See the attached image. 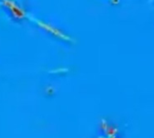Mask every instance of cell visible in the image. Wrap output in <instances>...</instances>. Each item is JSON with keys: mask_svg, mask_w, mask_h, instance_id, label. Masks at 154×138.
<instances>
[{"mask_svg": "<svg viewBox=\"0 0 154 138\" xmlns=\"http://www.w3.org/2000/svg\"><path fill=\"white\" fill-rule=\"evenodd\" d=\"M3 4L5 6L6 10H8V13H10L11 17L14 21H23L25 19L26 17L25 12L20 6H18L14 2L11 0H4Z\"/></svg>", "mask_w": 154, "mask_h": 138, "instance_id": "cell-1", "label": "cell"}, {"mask_svg": "<svg viewBox=\"0 0 154 138\" xmlns=\"http://www.w3.org/2000/svg\"><path fill=\"white\" fill-rule=\"evenodd\" d=\"M106 132L107 136L110 137H114L117 133V129L115 128L114 127H107L106 129Z\"/></svg>", "mask_w": 154, "mask_h": 138, "instance_id": "cell-2", "label": "cell"}, {"mask_svg": "<svg viewBox=\"0 0 154 138\" xmlns=\"http://www.w3.org/2000/svg\"><path fill=\"white\" fill-rule=\"evenodd\" d=\"M110 138H116V137H115V136H114V137H110Z\"/></svg>", "mask_w": 154, "mask_h": 138, "instance_id": "cell-3", "label": "cell"}]
</instances>
